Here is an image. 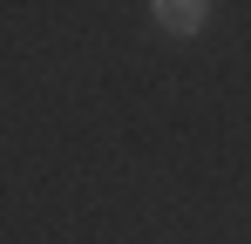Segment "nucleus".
I'll return each instance as SVG.
<instances>
[{
	"mask_svg": "<svg viewBox=\"0 0 251 244\" xmlns=\"http://www.w3.org/2000/svg\"><path fill=\"white\" fill-rule=\"evenodd\" d=\"M150 14H156V27H163V34L190 41V34H204V27H210V14H217V7H210V0H156Z\"/></svg>",
	"mask_w": 251,
	"mask_h": 244,
	"instance_id": "nucleus-1",
	"label": "nucleus"
}]
</instances>
